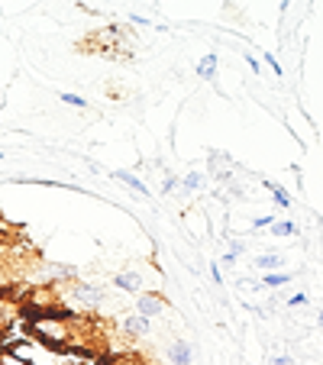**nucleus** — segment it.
<instances>
[{
    "instance_id": "1",
    "label": "nucleus",
    "mask_w": 323,
    "mask_h": 365,
    "mask_svg": "<svg viewBox=\"0 0 323 365\" xmlns=\"http://www.w3.org/2000/svg\"><path fill=\"white\" fill-rule=\"evenodd\" d=\"M33 339L39 346H46V349H65V346L71 343V324L62 317V314H42V317L33 320Z\"/></svg>"
},
{
    "instance_id": "2",
    "label": "nucleus",
    "mask_w": 323,
    "mask_h": 365,
    "mask_svg": "<svg viewBox=\"0 0 323 365\" xmlns=\"http://www.w3.org/2000/svg\"><path fill=\"white\" fill-rule=\"evenodd\" d=\"M71 297L78 301V307H101V304H107V288H101V284H88V282H75L71 284Z\"/></svg>"
},
{
    "instance_id": "3",
    "label": "nucleus",
    "mask_w": 323,
    "mask_h": 365,
    "mask_svg": "<svg viewBox=\"0 0 323 365\" xmlns=\"http://www.w3.org/2000/svg\"><path fill=\"white\" fill-rule=\"evenodd\" d=\"M136 310L143 314V317L155 320V317H162V314L168 310V304H165V297L155 294V291H143V294H136Z\"/></svg>"
},
{
    "instance_id": "4",
    "label": "nucleus",
    "mask_w": 323,
    "mask_h": 365,
    "mask_svg": "<svg viewBox=\"0 0 323 365\" xmlns=\"http://www.w3.org/2000/svg\"><path fill=\"white\" fill-rule=\"evenodd\" d=\"M120 330H123L126 336H133V339H143V336H149L152 333V320L143 317L139 310H133V314L120 317Z\"/></svg>"
},
{
    "instance_id": "5",
    "label": "nucleus",
    "mask_w": 323,
    "mask_h": 365,
    "mask_svg": "<svg viewBox=\"0 0 323 365\" xmlns=\"http://www.w3.org/2000/svg\"><path fill=\"white\" fill-rule=\"evenodd\" d=\"M165 356H168V362L172 365H191L194 362V346L188 343L185 336H175L172 343H168Z\"/></svg>"
},
{
    "instance_id": "6",
    "label": "nucleus",
    "mask_w": 323,
    "mask_h": 365,
    "mask_svg": "<svg viewBox=\"0 0 323 365\" xmlns=\"http://www.w3.org/2000/svg\"><path fill=\"white\" fill-rule=\"evenodd\" d=\"M111 284L120 294H143V275L139 272H120V275L111 278Z\"/></svg>"
},
{
    "instance_id": "7",
    "label": "nucleus",
    "mask_w": 323,
    "mask_h": 365,
    "mask_svg": "<svg viewBox=\"0 0 323 365\" xmlns=\"http://www.w3.org/2000/svg\"><path fill=\"white\" fill-rule=\"evenodd\" d=\"M255 269L259 272H282L284 269V255H278V252L259 255V259H255Z\"/></svg>"
},
{
    "instance_id": "8",
    "label": "nucleus",
    "mask_w": 323,
    "mask_h": 365,
    "mask_svg": "<svg viewBox=\"0 0 323 365\" xmlns=\"http://www.w3.org/2000/svg\"><path fill=\"white\" fill-rule=\"evenodd\" d=\"M207 187V175L204 172H188L181 178V194H194V191H204Z\"/></svg>"
},
{
    "instance_id": "9",
    "label": "nucleus",
    "mask_w": 323,
    "mask_h": 365,
    "mask_svg": "<svg viewBox=\"0 0 323 365\" xmlns=\"http://www.w3.org/2000/svg\"><path fill=\"white\" fill-rule=\"evenodd\" d=\"M198 78H204V81H213V78H217V52H207V56L198 62Z\"/></svg>"
},
{
    "instance_id": "10",
    "label": "nucleus",
    "mask_w": 323,
    "mask_h": 365,
    "mask_svg": "<svg viewBox=\"0 0 323 365\" xmlns=\"http://www.w3.org/2000/svg\"><path fill=\"white\" fill-rule=\"evenodd\" d=\"M113 178H120V181H123V185H130L133 191L139 194V197H149V194H152L149 187L143 185V178H139V175H133V172H113Z\"/></svg>"
},
{
    "instance_id": "11",
    "label": "nucleus",
    "mask_w": 323,
    "mask_h": 365,
    "mask_svg": "<svg viewBox=\"0 0 323 365\" xmlns=\"http://www.w3.org/2000/svg\"><path fill=\"white\" fill-rule=\"evenodd\" d=\"M291 278H294V275H288V272H262V275H259V282L262 284H265V288H282V284H291Z\"/></svg>"
},
{
    "instance_id": "12",
    "label": "nucleus",
    "mask_w": 323,
    "mask_h": 365,
    "mask_svg": "<svg viewBox=\"0 0 323 365\" xmlns=\"http://www.w3.org/2000/svg\"><path fill=\"white\" fill-rule=\"evenodd\" d=\"M262 185H265L268 191H272V197H275V204H278V207H291V204H294V200H291V194L284 191L282 185H275V181H262Z\"/></svg>"
},
{
    "instance_id": "13",
    "label": "nucleus",
    "mask_w": 323,
    "mask_h": 365,
    "mask_svg": "<svg viewBox=\"0 0 323 365\" xmlns=\"http://www.w3.org/2000/svg\"><path fill=\"white\" fill-rule=\"evenodd\" d=\"M0 365H33L26 356H20L16 349H0Z\"/></svg>"
},
{
    "instance_id": "14",
    "label": "nucleus",
    "mask_w": 323,
    "mask_h": 365,
    "mask_svg": "<svg viewBox=\"0 0 323 365\" xmlns=\"http://www.w3.org/2000/svg\"><path fill=\"white\" fill-rule=\"evenodd\" d=\"M297 233V223L294 220H275V223H272V236H282V240H284V236H294Z\"/></svg>"
},
{
    "instance_id": "15",
    "label": "nucleus",
    "mask_w": 323,
    "mask_h": 365,
    "mask_svg": "<svg viewBox=\"0 0 323 365\" xmlns=\"http://www.w3.org/2000/svg\"><path fill=\"white\" fill-rule=\"evenodd\" d=\"M62 97V103H68V107H78V110H84V107H88V101H84L81 94H68V91H65V94H58Z\"/></svg>"
},
{
    "instance_id": "16",
    "label": "nucleus",
    "mask_w": 323,
    "mask_h": 365,
    "mask_svg": "<svg viewBox=\"0 0 323 365\" xmlns=\"http://www.w3.org/2000/svg\"><path fill=\"white\" fill-rule=\"evenodd\" d=\"M275 220H278V217H272V214H268V217H255L252 230H272V223H275Z\"/></svg>"
},
{
    "instance_id": "17",
    "label": "nucleus",
    "mask_w": 323,
    "mask_h": 365,
    "mask_svg": "<svg viewBox=\"0 0 323 365\" xmlns=\"http://www.w3.org/2000/svg\"><path fill=\"white\" fill-rule=\"evenodd\" d=\"M265 65H268V68H272V71H275V78H282V75H284V71H282V65H278V58L272 56V52H265Z\"/></svg>"
},
{
    "instance_id": "18",
    "label": "nucleus",
    "mask_w": 323,
    "mask_h": 365,
    "mask_svg": "<svg viewBox=\"0 0 323 365\" xmlns=\"http://www.w3.org/2000/svg\"><path fill=\"white\" fill-rule=\"evenodd\" d=\"M207 269H210V282H213V284H223V272H220V262H210V265H207Z\"/></svg>"
},
{
    "instance_id": "19",
    "label": "nucleus",
    "mask_w": 323,
    "mask_h": 365,
    "mask_svg": "<svg viewBox=\"0 0 323 365\" xmlns=\"http://www.w3.org/2000/svg\"><path fill=\"white\" fill-rule=\"evenodd\" d=\"M178 181H181V178H175V175H168V178H165V185H162V191H165V194L178 191Z\"/></svg>"
},
{
    "instance_id": "20",
    "label": "nucleus",
    "mask_w": 323,
    "mask_h": 365,
    "mask_svg": "<svg viewBox=\"0 0 323 365\" xmlns=\"http://www.w3.org/2000/svg\"><path fill=\"white\" fill-rule=\"evenodd\" d=\"M117 365H149V362L139 356H126V359H117Z\"/></svg>"
},
{
    "instance_id": "21",
    "label": "nucleus",
    "mask_w": 323,
    "mask_h": 365,
    "mask_svg": "<svg viewBox=\"0 0 323 365\" xmlns=\"http://www.w3.org/2000/svg\"><path fill=\"white\" fill-rule=\"evenodd\" d=\"M307 304V294H291L288 297V307H304Z\"/></svg>"
},
{
    "instance_id": "22",
    "label": "nucleus",
    "mask_w": 323,
    "mask_h": 365,
    "mask_svg": "<svg viewBox=\"0 0 323 365\" xmlns=\"http://www.w3.org/2000/svg\"><path fill=\"white\" fill-rule=\"evenodd\" d=\"M240 262V255H233V252H227V255H220V265H227V269H233V265Z\"/></svg>"
},
{
    "instance_id": "23",
    "label": "nucleus",
    "mask_w": 323,
    "mask_h": 365,
    "mask_svg": "<svg viewBox=\"0 0 323 365\" xmlns=\"http://www.w3.org/2000/svg\"><path fill=\"white\" fill-rule=\"evenodd\" d=\"M246 65H249V68H252V71H255V75H259V71H262L259 58H255V56H252V52H246Z\"/></svg>"
},
{
    "instance_id": "24",
    "label": "nucleus",
    "mask_w": 323,
    "mask_h": 365,
    "mask_svg": "<svg viewBox=\"0 0 323 365\" xmlns=\"http://www.w3.org/2000/svg\"><path fill=\"white\" fill-rule=\"evenodd\" d=\"M130 23H136V26H149V20H145V16H139V14H130Z\"/></svg>"
},
{
    "instance_id": "25",
    "label": "nucleus",
    "mask_w": 323,
    "mask_h": 365,
    "mask_svg": "<svg viewBox=\"0 0 323 365\" xmlns=\"http://www.w3.org/2000/svg\"><path fill=\"white\" fill-rule=\"evenodd\" d=\"M242 249H246V246H242L240 240H233V242H230V252H233V255H242Z\"/></svg>"
},
{
    "instance_id": "26",
    "label": "nucleus",
    "mask_w": 323,
    "mask_h": 365,
    "mask_svg": "<svg viewBox=\"0 0 323 365\" xmlns=\"http://www.w3.org/2000/svg\"><path fill=\"white\" fill-rule=\"evenodd\" d=\"M272 365H291V356H275L272 359Z\"/></svg>"
},
{
    "instance_id": "27",
    "label": "nucleus",
    "mask_w": 323,
    "mask_h": 365,
    "mask_svg": "<svg viewBox=\"0 0 323 365\" xmlns=\"http://www.w3.org/2000/svg\"><path fill=\"white\" fill-rule=\"evenodd\" d=\"M0 162H4V152H0Z\"/></svg>"
},
{
    "instance_id": "28",
    "label": "nucleus",
    "mask_w": 323,
    "mask_h": 365,
    "mask_svg": "<svg viewBox=\"0 0 323 365\" xmlns=\"http://www.w3.org/2000/svg\"><path fill=\"white\" fill-rule=\"evenodd\" d=\"M0 336H4V327H0Z\"/></svg>"
}]
</instances>
